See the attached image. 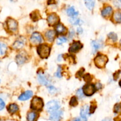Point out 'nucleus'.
Returning a JSON list of instances; mask_svg holds the SVG:
<instances>
[{"instance_id":"16","label":"nucleus","mask_w":121,"mask_h":121,"mask_svg":"<svg viewBox=\"0 0 121 121\" xmlns=\"http://www.w3.org/2000/svg\"><path fill=\"white\" fill-rule=\"evenodd\" d=\"M67 14L69 16L71 17H76L77 15L79 14V13L76 11L75 9H74V7H70L67 9Z\"/></svg>"},{"instance_id":"18","label":"nucleus","mask_w":121,"mask_h":121,"mask_svg":"<svg viewBox=\"0 0 121 121\" xmlns=\"http://www.w3.org/2000/svg\"><path fill=\"white\" fill-rule=\"evenodd\" d=\"M84 2H85V5L89 10H92L94 8L95 4V0H84Z\"/></svg>"},{"instance_id":"11","label":"nucleus","mask_w":121,"mask_h":121,"mask_svg":"<svg viewBox=\"0 0 121 121\" xmlns=\"http://www.w3.org/2000/svg\"><path fill=\"white\" fill-rule=\"evenodd\" d=\"M90 115L89 107L88 105H85L81 108L80 110V116L83 121H87V116Z\"/></svg>"},{"instance_id":"24","label":"nucleus","mask_w":121,"mask_h":121,"mask_svg":"<svg viewBox=\"0 0 121 121\" xmlns=\"http://www.w3.org/2000/svg\"><path fill=\"white\" fill-rule=\"evenodd\" d=\"M113 19L115 22L118 23H120L121 20V15L120 12H115L113 15Z\"/></svg>"},{"instance_id":"10","label":"nucleus","mask_w":121,"mask_h":121,"mask_svg":"<svg viewBox=\"0 0 121 121\" xmlns=\"http://www.w3.org/2000/svg\"><path fill=\"white\" fill-rule=\"evenodd\" d=\"M62 110H56L55 112L51 113L50 116V119L52 121H60L63 116Z\"/></svg>"},{"instance_id":"7","label":"nucleus","mask_w":121,"mask_h":121,"mask_svg":"<svg viewBox=\"0 0 121 121\" xmlns=\"http://www.w3.org/2000/svg\"><path fill=\"white\" fill-rule=\"evenodd\" d=\"M47 21L50 26H54L59 23L60 18L56 13H52L47 17Z\"/></svg>"},{"instance_id":"36","label":"nucleus","mask_w":121,"mask_h":121,"mask_svg":"<svg viewBox=\"0 0 121 121\" xmlns=\"http://www.w3.org/2000/svg\"><path fill=\"white\" fill-rule=\"evenodd\" d=\"M83 78L85 79V80L86 81H89L91 80V77L89 74H86L84 76Z\"/></svg>"},{"instance_id":"23","label":"nucleus","mask_w":121,"mask_h":121,"mask_svg":"<svg viewBox=\"0 0 121 121\" xmlns=\"http://www.w3.org/2000/svg\"><path fill=\"white\" fill-rule=\"evenodd\" d=\"M27 121H35L37 118V114L35 112H29L27 115Z\"/></svg>"},{"instance_id":"8","label":"nucleus","mask_w":121,"mask_h":121,"mask_svg":"<svg viewBox=\"0 0 121 121\" xmlns=\"http://www.w3.org/2000/svg\"><path fill=\"white\" fill-rule=\"evenodd\" d=\"M7 27L8 30L11 32L17 31L18 28V23L16 20L13 19H8L7 20Z\"/></svg>"},{"instance_id":"6","label":"nucleus","mask_w":121,"mask_h":121,"mask_svg":"<svg viewBox=\"0 0 121 121\" xmlns=\"http://www.w3.org/2000/svg\"><path fill=\"white\" fill-rule=\"evenodd\" d=\"M30 40L31 43L35 45L41 43L43 39V37L41 35V34H40L38 32H34L31 36Z\"/></svg>"},{"instance_id":"34","label":"nucleus","mask_w":121,"mask_h":121,"mask_svg":"<svg viewBox=\"0 0 121 121\" xmlns=\"http://www.w3.org/2000/svg\"><path fill=\"white\" fill-rule=\"evenodd\" d=\"M83 93L82 91V90H78V91H77V96H78V97L80 98H82L83 97Z\"/></svg>"},{"instance_id":"28","label":"nucleus","mask_w":121,"mask_h":121,"mask_svg":"<svg viewBox=\"0 0 121 121\" xmlns=\"http://www.w3.org/2000/svg\"><path fill=\"white\" fill-rule=\"evenodd\" d=\"M92 46L93 48L94 49V51H96L97 50L99 49L100 47V45L98 42L96 41V40H93L92 42Z\"/></svg>"},{"instance_id":"39","label":"nucleus","mask_w":121,"mask_h":121,"mask_svg":"<svg viewBox=\"0 0 121 121\" xmlns=\"http://www.w3.org/2000/svg\"><path fill=\"white\" fill-rule=\"evenodd\" d=\"M101 87H102V84H97V85H96V88H98V89H100Z\"/></svg>"},{"instance_id":"9","label":"nucleus","mask_w":121,"mask_h":121,"mask_svg":"<svg viewBox=\"0 0 121 121\" xmlns=\"http://www.w3.org/2000/svg\"><path fill=\"white\" fill-rule=\"evenodd\" d=\"M83 47V45L80 42L75 41L72 44L70 47L69 49V51L71 53H76L80 51Z\"/></svg>"},{"instance_id":"26","label":"nucleus","mask_w":121,"mask_h":121,"mask_svg":"<svg viewBox=\"0 0 121 121\" xmlns=\"http://www.w3.org/2000/svg\"><path fill=\"white\" fill-rule=\"evenodd\" d=\"M70 21L73 25H80L82 23V21L79 19H76V17L71 18V19L70 20Z\"/></svg>"},{"instance_id":"19","label":"nucleus","mask_w":121,"mask_h":121,"mask_svg":"<svg viewBox=\"0 0 121 121\" xmlns=\"http://www.w3.org/2000/svg\"><path fill=\"white\" fill-rule=\"evenodd\" d=\"M56 31L59 34H63V33H66L67 30L62 24H58L56 27Z\"/></svg>"},{"instance_id":"3","label":"nucleus","mask_w":121,"mask_h":121,"mask_svg":"<svg viewBox=\"0 0 121 121\" xmlns=\"http://www.w3.org/2000/svg\"><path fill=\"white\" fill-rule=\"evenodd\" d=\"M60 107V103L57 100H51L46 104V110L48 112L52 113L58 110Z\"/></svg>"},{"instance_id":"4","label":"nucleus","mask_w":121,"mask_h":121,"mask_svg":"<svg viewBox=\"0 0 121 121\" xmlns=\"http://www.w3.org/2000/svg\"><path fill=\"white\" fill-rule=\"evenodd\" d=\"M108 59L106 56L104 55H99L95 58L94 62L96 66L99 68H102L106 65V63L108 62Z\"/></svg>"},{"instance_id":"35","label":"nucleus","mask_w":121,"mask_h":121,"mask_svg":"<svg viewBox=\"0 0 121 121\" xmlns=\"http://www.w3.org/2000/svg\"><path fill=\"white\" fill-rule=\"evenodd\" d=\"M5 107V102L1 98H0V110H2Z\"/></svg>"},{"instance_id":"32","label":"nucleus","mask_w":121,"mask_h":121,"mask_svg":"<svg viewBox=\"0 0 121 121\" xmlns=\"http://www.w3.org/2000/svg\"><path fill=\"white\" fill-rule=\"evenodd\" d=\"M54 75H55L56 77H57V78H61V68L60 66H59V67H58L57 72H56Z\"/></svg>"},{"instance_id":"27","label":"nucleus","mask_w":121,"mask_h":121,"mask_svg":"<svg viewBox=\"0 0 121 121\" xmlns=\"http://www.w3.org/2000/svg\"><path fill=\"white\" fill-rule=\"evenodd\" d=\"M108 38L111 40H112L113 42H117V39H118V36L117 34L114 32H111L108 34Z\"/></svg>"},{"instance_id":"25","label":"nucleus","mask_w":121,"mask_h":121,"mask_svg":"<svg viewBox=\"0 0 121 121\" xmlns=\"http://www.w3.org/2000/svg\"><path fill=\"white\" fill-rule=\"evenodd\" d=\"M30 16L31 18L34 21H37L38 20H39V19H40V15L37 11H35L33 12V13L30 14Z\"/></svg>"},{"instance_id":"41","label":"nucleus","mask_w":121,"mask_h":121,"mask_svg":"<svg viewBox=\"0 0 121 121\" xmlns=\"http://www.w3.org/2000/svg\"><path fill=\"white\" fill-rule=\"evenodd\" d=\"M73 121H80V118H76L73 120Z\"/></svg>"},{"instance_id":"37","label":"nucleus","mask_w":121,"mask_h":121,"mask_svg":"<svg viewBox=\"0 0 121 121\" xmlns=\"http://www.w3.org/2000/svg\"><path fill=\"white\" fill-rule=\"evenodd\" d=\"M77 32H78V34H81L83 32V29L82 27H79L78 28V30H77Z\"/></svg>"},{"instance_id":"14","label":"nucleus","mask_w":121,"mask_h":121,"mask_svg":"<svg viewBox=\"0 0 121 121\" xmlns=\"http://www.w3.org/2000/svg\"><path fill=\"white\" fill-rule=\"evenodd\" d=\"M112 13V8L111 6H108L103 9L101 11L102 15L104 17H108L111 15Z\"/></svg>"},{"instance_id":"43","label":"nucleus","mask_w":121,"mask_h":121,"mask_svg":"<svg viewBox=\"0 0 121 121\" xmlns=\"http://www.w3.org/2000/svg\"><path fill=\"white\" fill-rule=\"evenodd\" d=\"M0 82H1V80H0Z\"/></svg>"},{"instance_id":"12","label":"nucleus","mask_w":121,"mask_h":121,"mask_svg":"<svg viewBox=\"0 0 121 121\" xmlns=\"http://www.w3.org/2000/svg\"><path fill=\"white\" fill-rule=\"evenodd\" d=\"M33 91H30V90H27L19 96L18 100L21 101L27 100H28L30 98H31L33 96Z\"/></svg>"},{"instance_id":"40","label":"nucleus","mask_w":121,"mask_h":121,"mask_svg":"<svg viewBox=\"0 0 121 121\" xmlns=\"http://www.w3.org/2000/svg\"><path fill=\"white\" fill-rule=\"evenodd\" d=\"M102 121H112V120L110 118H105L104 120H102Z\"/></svg>"},{"instance_id":"15","label":"nucleus","mask_w":121,"mask_h":121,"mask_svg":"<svg viewBox=\"0 0 121 121\" xmlns=\"http://www.w3.org/2000/svg\"><path fill=\"white\" fill-rule=\"evenodd\" d=\"M38 80H39V83L41 84H42V85H47L49 83V81L47 79V78L43 74H39L38 75Z\"/></svg>"},{"instance_id":"5","label":"nucleus","mask_w":121,"mask_h":121,"mask_svg":"<svg viewBox=\"0 0 121 121\" xmlns=\"http://www.w3.org/2000/svg\"><path fill=\"white\" fill-rule=\"evenodd\" d=\"M96 87L92 84H87L83 87L82 92L87 96H91L95 93Z\"/></svg>"},{"instance_id":"38","label":"nucleus","mask_w":121,"mask_h":121,"mask_svg":"<svg viewBox=\"0 0 121 121\" xmlns=\"http://www.w3.org/2000/svg\"><path fill=\"white\" fill-rule=\"evenodd\" d=\"M55 3V0H48V4H53Z\"/></svg>"},{"instance_id":"20","label":"nucleus","mask_w":121,"mask_h":121,"mask_svg":"<svg viewBox=\"0 0 121 121\" xmlns=\"http://www.w3.org/2000/svg\"><path fill=\"white\" fill-rule=\"evenodd\" d=\"M16 60L18 64H19V65L23 64L24 63L26 62V57L24 55H23L22 54H19L18 55H17Z\"/></svg>"},{"instance_id":"33","label":"nucleus","mask_w":121,"mask_h":121,"mask_svg":"<svg viewBox=\"0 0 121 121\" xmlns=\"http://www.w3.org/2000/svg\"><path fill=\"white\" fill-rule=\"evenodd\" d=\"M121 111V104L120 103H118L115 106L114 112L115 113H119Z\"/></svg>"},{"instance_id":"42","label":"nucleus","mask_w":121,"mask_h":121,"mask_svg":"<svg viewBox=\"0 0 121 121\" xmlns=\"http://www.w3.org/2000/svg\"><path fill=\"white\" fill-rule=\"evenodd\" d=\"M101 1H102V2H105V1H106V0H100Z\"/></svg>"},{"instance_id":"22","label":"nucleus","mask_w":121,"mask_h":121,"mask_svg":"<svg viewBox=\"0 0 121 121\" xmlns=\"http://www.w3.org/2000/svg\"><path fill=\"white\" fill-rule=\"evenodd\" d=\"M23 46H24V42L22 41V40H16V41H15L13 45V48L15 49H20L22 48Z\"/></svg>"},{"instance_id":"1","label":"nucleus","mask_w":121,"mask_h":121,"mask_svg":"<svg viewBox=\"0 0 121 121\" xmlns=\"http://www.w3.org/2000/svg\"><path fill=\"white\" fill-rule=\"evenodd\" d=\"M37 53L42 58H47L50 53V47L47 44H41L37 47Z\"/></svg>"},{"instance_id":"30","label":"nucleus","mask_w":121,"mask_h":121,"mask_svg":"<svg viewBox=\"0 0 121 121\" xmlns=\"http://www.w3.org/2000/svg\"><path fill=\"white\" fill-rule=\"evenodd\" d=\"M67 41V39L65 37H60L58 38L57 40V44L60 45L64 43H66Z\"/></svg>"},{"instance_id":"17","label":"nucleus","mask_w":121,"mask_h":121,"mask_svg":"<svg viewBox=\"0 0 121 121\" xmlns=\"http://www.w3.org/2000/svg\"><path fill=\"white\" fill-rule=\"evenodd\" d=\"M7 110L10 113H14L18 110V106L17 104L12 103L8 106V107H7Z\"/></svg>"},{"instance_id":"31","label":"nucleus","mask_w":121,"mask_h":121,"mask_svg":"<svg viewBox=\"0 0 121 121\" xmlns=\"http://www.w3.org/2000/svg\"><path fill=\"white\" fill-rule=\"evenodd\" d=\"M48 91H49L50 93L52 94L56 93L57 91L56 88L54 87L53 86V85H50L49 87H48Z\"/></svg>"},{"instance_id":"13","label":"nucleus","mask_w":121,"mask_h":121,"mask_svg":"<svg viewBox=\"0 0 121 121\" xmlns=\"http://www.w3.org/2000/svg\"><path fill=\"white\" fill-rule=\"evenodd\" d=\"M45 36H46V39H47L48 41L52 42L54 40V38H55L56 32L54 30H48L45 33Z\"/></svg>"},{"instance_id":"2","label":"nucleus","mask_w":121,"mask_h":121,"mask_svg":"<svg viewBox=\"0 0 121 121\" xmlns=\"http://www.w3.org/2000/svg\"><path fill=\"white\" fill-rule=\"evenodd\" d=\"M43 102L40 97H34L31 102V108L33 110L40 111L43 107Z\"/></svg>"},{"instance_id":"29","label":"nucleus","mask_w":121,"mask_h":121,"mask_svg":"<svg viewBox=\"0 0 121 121\" xmlns=\"http://www.w3.org/2000/svg\"><path fill=\"white\" fill-rule=\"evenodd\" d=\"M70 106L73 107H75L78 104V100H77L76 97H72V98L70 99Z\"/></svg>"},{"instance_id":"21","label":"nucleus","mask_w":121,"mask_h":121,"mask_svg":"<svg viewBox=\"0 0 121 121\" xmlns=\"http://www.w3.org/2000/svg\"><path fill=\"white\" fill-rule=\"evenodd\" d=\"M7 50V46L5 43L0 42V56H3L5 54Z\"/></svg>"}]
</instances>
